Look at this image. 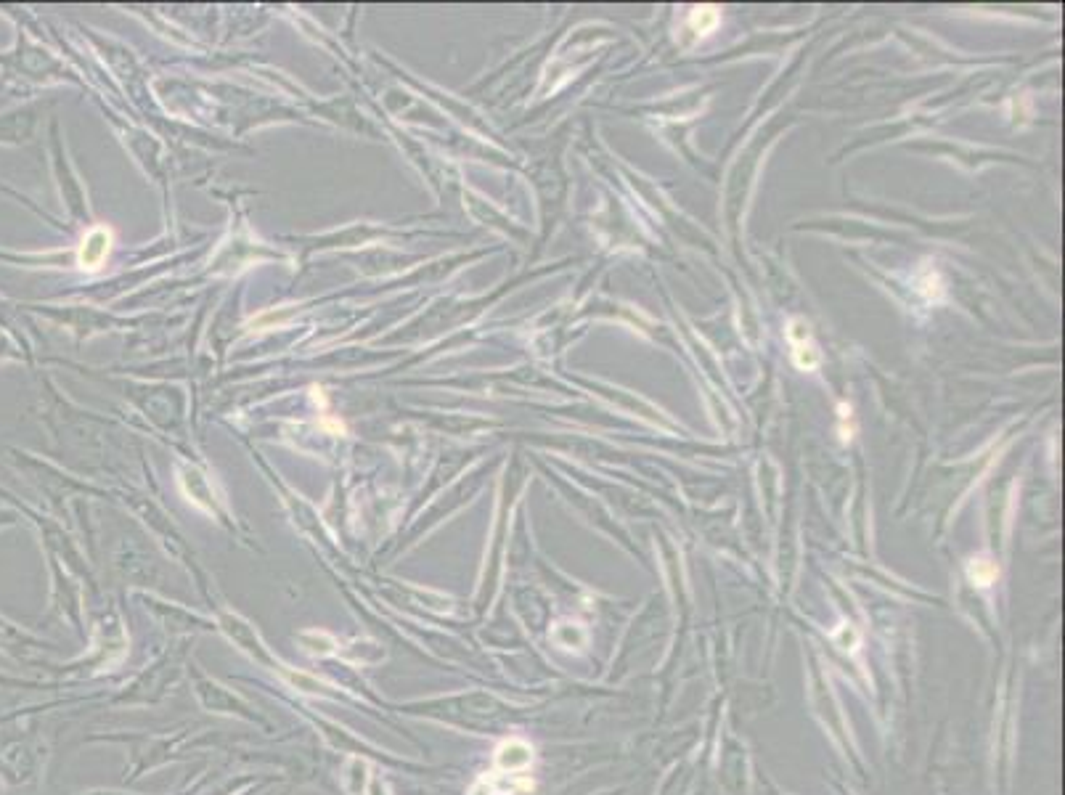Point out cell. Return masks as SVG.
I'll return each instance as SVG.
<instances>
[{
	"label": "cell",
	"instance_id": "obj_1",
	"mask_svg": "<svg viewBox=\"0 0 1065 795\" xmlns=\"http://www.w3.org/2000/svg\"><path fill=\"white\" fill-rule=\"evenodd\" d=\"M787 342L793 348V361L798 369L814 371L816 366L822 364V353H819V345L814 342V334H811V326L803 321V318H793L787 324Z\"/></svg>",
	"mask_w": 1065,
	"mask_h": 795
},
{
	"label": "cell",
	"instance_id": "obj_5",
	"mask_svg": "<svg viewBox=\"0 0 1065 795\" xmlns=\"http://www.w3.org/2000/svg\"><path fill=\"white\" fill-rule=\"evenodd\" d=\"M967 576L975 586H991L999 578V568L991 560H973L967 568Z\"/></svg>",
	"mask_w": 1065,
	"mask_h": 795
},
{
	"label": "cell",
	"instance_id": "obj_4",
	"mask_svg": "<svg viewBox=\"0 0 1065 795\" xmlns=\"http://www.w3.org/2000/svg\"><path fill=\"white\" fill-rule=\"evenodd\" d=\"M32 122H35V112L32 109H14L0 117V141L3 144H19L24 138L30 136Z\"/></svg>",
	"mask_w": 1065,
	"mask_h": 795
},
{
	"label": "cell",
	"instance_id": "obj_6",
	"mask_svg": "<svg viewBox=\"0 0 1065 795\" xmlns=\"http://www.w3.org/2000/svg\"><path fill=\"white\" fill-rule=\"evenodd\" d=\"M718 11L713 6H700L692 11V16H689V24L695 27L697 35H708V32L716 30V24H718Z\"/></svg>",
	"mask_w": 1065,
	"mask_h": 795
},
{
	"label": "cell",
	"instance_id": "obj_2",
	"mask_svg": "<svg viewBox=\"0 0 1065 795\" xmlns=\"http://www.w3.org/2000/svg\"><path fill=\"white\" fill-rule=\"evenodd\" d=\"M525 790H533V780H530L525 772H496L485 774L475 782V788L469 790V795H514L525 793Z\"/></svg>",
	"mask_w": 1065,
	"mask_h": 795
},
{
	"label": "cell",
	"instance_id": "obj_3",
	"mask_svg": "<svg viewBox=\"0 0 1065 795\" xmlns=\"http://www.w3.org/2000/svg\"><path fill=\"white\" fill-rule=\"evenodd\" d=\"M533 764V748L525 740L501 742L496 750V769L499 772H528Z\"/></svg>",
	"mask_w": 1065,
	"mask_h": 795
}]
</instances>
